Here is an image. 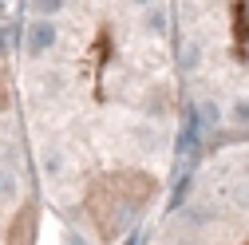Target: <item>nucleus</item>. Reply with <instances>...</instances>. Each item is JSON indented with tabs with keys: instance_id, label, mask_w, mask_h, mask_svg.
Returning a JSON list of instances; mask_svg holds the SVG:
<instances>
[{
	"instance_id": "4",
	"label": "nucleus",
	"mask_w": 249,
	"mask_h": 245,
	"mask_svg": "<svg viewBox=\"0 0 249 245\" xmlns=\"http://www.w3.org/2000/svg\"><path fill=\"white\" fill-rule=\"evenodd\" d=\"M20 198V174L12 166H0V202H16Z\"/></svg>"
},
{
	"instance_id": "2",
	"label": "nucleus",
	"mask_w": 249,
	"mask_h": 245,
	"mask_svg": "<svg viewBox=\"0 0 249 245\" xmlns=\"http://www.w3.org/2000/svg\"><path fill=\"white\" fill-rule=\"evenodd\" d=\"M139 32H142L146 40H166V36H170V8L162 4V0L139 12Z\"/></svg>"
},
{
	"instance_id": "3",
	"label": "nucleus",
	"mask_w": 249,
	"mask_h": 245,
	"mask_svg": "<svg viewBox=\"0 0 249 245\" xmlns=\"http://www.w3.org/2000/svg\"><path fill=\"white\" fill-rule=\"evenodd\" d=\"M28 12L32 20H59L68 12V0H28Z\"/></svg>"
},
{
	"instance_id": "5",
	"label": "nucleus",
	"mask_w": 249,
	"mask_h": 245,
	"mask_svg": "<svg viewBox=\"0 0 249 245\" xmlns=\"http://www.w3.org/2000/svg\"><path fill=\"white\" fill-rule=\"evenodd\" d=\"M127 8H135V12H142V8H150V4H159V0H123Z\"/></svg>"
},
{
	"instance_id": "1",
	"label": "nucleus",
	"mask_w": 249,
	"mask_h": 245,
	"mask_svg": "<svg viewBox=\"0 0 249 245\" xmlns=\"http://www.w3.org/2000/svg\"><path fill=\"white\" fill-rule=\"evenodd\" d=\"M59 44V24L55 20H32L24 32V55L28 59H48Z\"/></svg>"
}]
</instances>
